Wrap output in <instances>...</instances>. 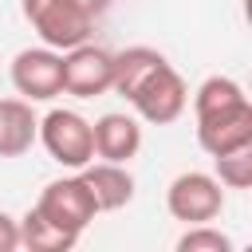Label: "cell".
<instances>
[{
    "label": "cell",
    "mask_w": 252,
    "mask_h": 252,
    "mask_svg": "<svg viewBox=\"0 0 252 252\" xmlns=\"http://www.w3.org/2000/svg\"><path fill=\"white\" fill-rule=\"evenodd\" d=\"M177 252H232V236L213 228V220L185 224V232L177 236Z\"/></svg>",
    "instance_id": "obj_16"
},
{
    "label": "cell",
    "mask_w": 252,
    "mask_h": 252,
    "mask_svg": "<svg viewBox=\"0 0 252 252\" xmlns=\"http://www.w3.org/2000/svg\"><path fill=\"white\" fill-rule=\"evenodd\" d=\"M39 138V114L28 98H0V158H20Z\"/></svg>",
    "instance_id": "obj_11"
},
{
    "label": "cell",
    "mask_w": 252,
    "mask_h": 252,
    "mask_svg": "<svg viewBox=\"0 0 252 252\" xmlns=\"http://www.w3.org/2000/svg\"><path fill=\"white\" fill-rule=\"evenodd\" d=\"M197 146L209 158L232 154L240 146H252V102H244L236 110H220V114L197 118Z\"/></svg>",
    "instance_id": "obj_8"
},
{
    "label": "cell",
    "mask_w": 252,
    "mask_h": 252,
    "mask_svg": "<svg viewBox=\"0 0 252 252\" xmlns=\"http://www.w3.org/2000/svg\"><path fill=\"white\" fill-rule=\"evenodd\" d=\"M16 248H20V224L0 209V252H16Z\"/></svg>",
    "instance_id": "obj_17"
},
{
    "label": "cell",
    "mask_w": 252,
    "mask_h": 252,
    "mask_svg": "<svg viewBox=\"0 0 252 252\" xmlns=\"http://www.w3.org/2000/svg\"><path fill=\"white\" fill-rule=\"evenodd\" d=\"M213 177L224 189H248L252 185V146H240L232 154L213 158Z\"/></svg>",
    "instance_id": "obj_15"
},
{
    "label": "cell",
    "mask_w": 252,
    "mask_h": 252,
    "mask_svg": "<svg viewBox=\"0 0 252 252\" xmlns=\"http://www.w3.org/2000/svg\"><path fill=\"white\" fill-rule=\"evenodd\" d=\"M16 224H20V248H28V252H67V248H75V240H79V236L55 228V224H51L47 217H39L35 209H28Z\"/></svg>",
    "instance_id": "obj_14"
},
{
    "label": "cell",
    "mask_w": 252,
    "mask_h": 252,
    "mask_svg": "<svg viewBox=\"0 0 252 252\" xmlns=\"http://www.w3.org/2000/svg\"><path fill=\"white\" fill-rule=\"evenodd\" d=\"M252 102L244 94V87L228 75H209L197 91H193V118H209V114H220V110H236Z\"/></svg>",
    "instance_id": "obj_13"
},
{
    "label": "cell",
    "mask_w": 252,
    "mask_h": 252,
    "mask_svg": "<svg viewBox=\"0 0 252 252\" xmlns=\"http://www.w3.org/2000/svg\"><path fill=\"white\" fill-rule=\"evenodd\" d=\"M161 63H165V55H161L158 47H146V43H134V47L114 51V79H110V91L122 94V98H130Z\"/></svg>",
    "instance_id": "obj_12"
},
{
    "label": "cell",
    "mask_w": 252,
    "mask_h": 252,
    "mask_svg": "<svg viewBox=\"0 0 252 252\" xmlns=\"http://www.w3.org/2000/svg\"><path fill=\"white\" fill-rule=\"evenodd\" d=\"M91 138H94V158L102 161H130L138 158L142 150V126L134 114H118V110H106L102 118L91 122Z\"/></svg>",
    "instance_id": "obj_9"
},
{
    "label": "cell",
    "mask_w": 252,
    "mask_h": 252,
    "mask_svg": "<svg viewBox=\"0 0 252 252\" xmlns=\"http://www.w3.org/2000/svg\"><path fill=\"white\" fill-rule=\"evenodd\" d=\"M126 102L138 110L142 122H150V126H169V122H177V118L185 114V106H189V87H185V79L177 75V67L165 59Z\"/></svg>",
    "instance_id": "obj_5"
},
{
    "label": "cell",
    "mask_w": 252,
    "mask_h": 252,
    "mask_svg": "<svg viewBox=\"0 0 252 252\" xmlns=\"http://www.w3.org/2000/svg\"><path fill=\"white\" fill-rule=\"evenodd\" d=\"M32 209H35L39 217H47L55 228L71 232V236H83V228L98 217V205H94L87 181L79 177V169H75L71 177H55V181H47Z\"/></svg>",
    "instance_id": "obj_2"
},
{
    "label": "cell",
    "mask_w": 252,
    "mask_h": 252,
    "mask_svg": "<svg viewBox=\"0 0 252 252\" xmlns=\"http://www.w3.org/2000/svg\"><path fill=\"white\" fill-rule=\"evenodd\" d=\"M79 177L87 181L98 213H118V209H126L134 201V173L122 161H102V158L98 161H87L79 169Z\"/></svg>",
    "instance_id": "obj_10"
},
{
    "label": "cell",
    "mask_w": 252,
    "mask_h": 252,
    "mask_svg": "<svg viewBox=\"0 0 252 252\" xmlns=\"http://www.w3.org/2000/svg\"><path fill=\"white\" fill-rule=\"evenodd\" d=\"M165 209L181 224H205L224 213V185L205 169H185L165 189Z\"/></svg>",
    "instance_id": "obj_3"
},
{
    "label": "cell",
    "mask_w": 252,
    "mask_h": 252,
    "mask_svg": "<svg viewBox=\"0 0 252 252\" xmlns=\"http://www.w3.org/2000/svg\"><path fill=\"white\" fill-rule=\"evenodd\" d=\"M43 150L51 154V161L67 165V169H83L87 161H94V138H91V122L79 110H47L39 118V138Z\"/></svg>",
    "instance_id": "obj_4"
},
{
    "label": "cell",
    "mask_w": 252,
    "mask_h": 252,
    "mask_svg": "<svg viewBox=\"0 0 252 252\" xmlns=\"http://www.w3.org/2000/svg\"><path fill=\"white\" fill-rule=\"evenodd\" d=\"M79 4H83L94 20H98V16H106V12H110V4H114V0H79Z\"/></svg>",
    "instance_id": "obj_18"
},
{
    "label": "cell",
    "mask_w": 252,
    "mask_h": 252,
    "mask_svg": "<svg viewBox=\"0 0 252 252\" xmlns=\"http://www.w3.org/2000/svg\"><path fill=\"white\" fill-rule=\"evenodd\" d=\"M12 87L28 102H51L63 94V51L55 47H24L12 59Z\"/></svg>",
    "instance_id": "obj_6"
},
{
    "label": "cell",
    "mask_w": 252,
    "mask_h": 252,
    "mask_svg": "<svg viewBox=\"0 0 252 252\" xmlns=\"http://www.w3.org/2000/svg\"><path fill=\"white\" fill-rule=\"evenodd\" d=\"M110 79H114V51H106L91 39L63 51V94L98 98L110 91Z\"/></svg>",
    "instance_id": "obj_7"
},
{
    "label": "cell",
    "mask_w": 252,
    "mask_h": 252,
    "mask_svg": "<svg viewBox=\"0 0 252 252\" xmlns=\"http://www.w3.org/2000/svg\"><path fill=\"white\" fill-rule=\"evenodd\" d=\"M24 20L32 24V32L39 35L43 47L67 51L91 39L94 32V16L79 4V0H20Z\"/></svg>",
    "instance_id": "obj_1"
}]
</instances>
